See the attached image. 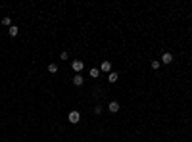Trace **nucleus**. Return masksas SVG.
<instances>
[{"label":"nucleus","mask_w":192,"mask_h":142,"mask_svg":"<svg viewBox=\"0 0 192 142\" xmlns=\"http://www.w3.org/2000/svg\"><path fill=\"white\" fill-rule=\"evenodd\" d=\"M8 35H10V37H17V35H19V27L17 25H12L10 29H8Z\"/></svg>","instance_id":"0eeeda50"},{"label":"nucleus","mask_w":192,"mask_h":142,"mask_svg":"<svg viewBox=\"0 0 192 142\" xmlns=\"http://www.w3.org/2000/svg\"><path fill=\"white\" fill-rule=\"evenodd\" d=\"M100 71H106V73H109V71H111V64H109V62H102V65H100Z\"/></svg>","instance_id":"6e6552de"},{"label":"nucleus","mask_w":192,"mask_h":142,"mask_svg":"<svg viewBox=\"0 0 192 142\" xmlns=\"http://www.w3.org/2000/svg\"><path fill=\"white\" fill-rule=\"evenodd\" d=\"M67 119H69V123H79L81 121V113L77 110H73V111H69V117H67Z\"/></svg>","instance_id":"f257e3e1"},{"label":"nucleus","mask_w":192,"mask_h":142,"mask_svg":"<svg viewBox=\"0 0 192 142\" xmlns=\"http://www.w3.org/2000/svg\"><path fill=\"white\" fill-rule=\"evenodd\" d=\"M117 79H119V73H117V71H109L108 73V81L109 83H117Z\"/></svg>","instance_id":"39448f33"},{"label":"nucleus","mask_w":192,"mask_h":142,"mask_svg":"<svg viewBox=\"0 0 192 142\" xmlns=\"http://www.w3.org/2000/svg\"><path fill=\"white\" fill-rule=\"evenodd\" d=\"M90 77L98 79V77H100V69H98V67H92V69H90Z\"/></svg>","instance_id":"9d476101"},{"label":"nucleus","mask_w":192,"mask_h":142,"mask_svg":"<svg viewBox=\"0 0 192 142\" xmlns=\"http://www.w3.org/2000/svg\"><path fill=\"white\" fill-rule=\"evenodd\" d=\"M71 67H73V71H75V73H81V71H83V67H85V64L81 62V60H75V62H71Z\"/></svg>","instance_id":"f03ea898"},{"label":"nucleus","mask_w":192,"mask_h":142,"mask_svg":"<svg viewBox=\"0 0 192 142\" xmlns=\"http://www.w3.org/2000/svg\"><path fill=\"white\" fill-rule=\"evenodd\" d=\"M160 67H161V62H158V60H154V62H152V69H156V71H158Z\"/></svg>","instance_id":"f8f14e48"},{"label":"nucleus","mask_w":192,"mask_h":142,"mask_svg":"<svg viewBox=\"0 0 192 142\" xmlns=\"http://www.w3.org/2000/svg\"><path fill=\"white\" fill-rule=\"evenodd\" d=\"M94 113H96V115H98V113H102V108H100V106H96V108H94Z\"/></svg>","instance_id":"4468645a"},{"label":"nucleus","mask_w":192,"mask_h":142,"mask_svg":"<svg viewBox=\"0 0 192 142\" xmlns=\"http://www.w3.org/2000/svg\"><path fill=\"white\" fill-rule=\"evenodd\" d=\"M58 69H60V67H58V64H48V71H50L52 75H54V73H58Z\"/></svg>","instance_id":"1a4fd4ad"},{"label":"nucleus","mask_w":192,"mask_h":142,"mask_svg":"<svg viewBox=\"0 0 192 142\" xmlns=\"http://www.w3.org/2000/svg\"><path fill=\"white\" fill-rule=\"evenodd\" d=\"M160 62H161V64H173V54H171V52H165V54L161 56Z\"/></svg>","instance_id":"7ed1b4c3"},{"label":"nucleus","mask_w":192,"mask_h":142,"mask_svg":"<svg viewBox=\"0 0 192 142\" xmlns=\"http://www.w3.org/2000/svg\"><path fill=\"white\" fill-rule=\"evenodd\" d=\"M60 58H62V60H67V58H69V54H67V52H62V54H60Z\"/></svg>","instance_id":"ddd939ff"},{"label":"nucleus","mask_w":192,"mask_h":142,"mask_svg":"<svg viewBox=\"0 0 192 142\" xmlns=\"http://www.w3.org/2000/svg\"><path fill=\"white\" fill-rule=\"evenodd\" d=\"M85 83V79H83V75H81V73H77L75 77H73V84H75V86H81V84Z\"/></svg>","instance_id":"423d86ee"},{"label":"nucleus","mask_w":192,"mask_h":142,"mask_svg":"<svg viewBox=\"0 0 192 142\" xmlns=\"http://www.w3.org/2000/svg\"><path fill=\"white\" fill-rule=\"evenodd\" d=\"M2 25L10 29V27H12V19H10V17H4V19H2Z\"/></svg>","instance_id":"9b49d317"},{"label":"nucleus","mask_w":192,"mask_h":142,"mask_svg":"<svg viewBox=\"0 0 192 142\" xmlns=\"http://www.w3.org/2000/svg\"><path fill=\"white\" fill-rule=\"evenodd\" d=\"M119 108H121V106H119V102H115V100L108 104V110L111 111V113H117V111H119Z\"/></svg>","instance_id":"20e7f679"}]
</instances>
